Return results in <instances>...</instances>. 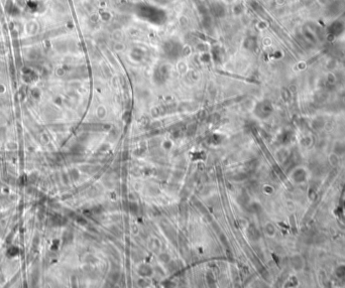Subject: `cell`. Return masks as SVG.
I'll return each mask as SVG.
<instances>
[{
	"label": "cell",
	"instance_id": "3",
	"mask_svg": "<svg viewBox=\"0 0 345 288\" xmlns=\"http://www.w3.org/2000/svg\"><path fill=\"white\" fill-rule=\"evenodd\" d=\"M206 278H207V281H208V284H210V285H212V284H213V283H214V279H213V276H212V273H211V272H209V273H208V274H207V276H206Z\"/></svg>",
	"mask_w": 345,
	"mask_h": 288
},
{
	"label": "cell",
	"instance_id": "2",
	"mask_svg": "<svg viewBox=\"0 0 345 288\" xmlns=\"http://www.w3.org/2000/svg\"><path fill=\"white\" fill-rule=\"evenodd\" d=\"M195 205H196V207H197L200 211H201V213H202V214H204V215H207V211H206V209L203 207V205L202 204H201L200 203V201H196V203H195Z\"/></svg>",
	"mask_w": 345,
	"mask_h": 288
},
{
	"label": "cell",
	"instance_id": "5",
	"mask_svg": "<svg viewBox=\"0 0 345 288\" xmlns=\"http://www.w3.org/2000/svg\"><path fill=\"white\" fill-rule=\"evenodd\" d=\"M130 210H131V212H133L134 214H135V213L137 212V207H136V205H135V204H131V205H130Z\"/></svg>",
	"mask_w": 345,
	"mask_h": 288
},
{
	"label": "cell",
	"instance_id": "4",
	"mask_svg": "<svg viewBox=\"0 0 345 288\" xmlns=\"http://www.w3.org/2000/svg\"><path fill=\"white\" fill-rule=\"evenodd\" d=\"M220 240L222 241V243L225 245V246H228V242H227V239L225 238L224 235H220Z\"/></svg>",
	"mask_w": 345,
	"mask_h": 288
},
{
	"label": "cell",
	"instance_id": "1",
	"mask_svg": "<svg viewBox=\"0 0 345 288\" xmlns=\"http://www.w3.org/2000/svg\"><path fill=\"white\" fill-rule=\"evenodd\" d=\"M138 272H140V275H142V276H147V275H151V268H150V267H147V266H145V265H143V266H141V268H140V271H138Z\"/></svg>",
	"mask_w": 345,
	"mask_h": 288
}]
</instances>
